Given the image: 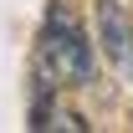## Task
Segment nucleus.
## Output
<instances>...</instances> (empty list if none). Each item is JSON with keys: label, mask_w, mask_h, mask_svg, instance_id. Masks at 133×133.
I'll return each mask as SVG.
<instances>
[{"label": "nucleus", "mask_w": 133, "mask_h": 133, "mask_svg": "<svg viewBox=\"0 0 133 133\" xmlns=\"http://www.w3.org/2000/svg\"><path fill=\"white\" fill-rule=\"evenodd\" d=\"M36 72L46 87H82L92 82V46H87L82 26L66 16V10H51L46 31H41V46H36Z\"/></svg>", "instance_id": "nucleus-1"}, {"label": "nucleus", "mask_w": 133, "mask_h": 133, "mask_svg": "<svg viewBox=\"0 0 133 133\" xmlns=\"http://www.w3.org/2000/svg\"><path fill=\"white\" fill-rule=\"evenodd\" d=\"M51 123H56V128H66V133H87V118L82 113H46Z\"/></svg>", "instance_id": "nucleus-3"}, {"label": "nucleus", "mask_w": 133, "mask_h": 133, "mask_svg": "<svg viewBox=\"0 0 133 133\" xmlns=\"http://www.w3.org/2000/svg\"><path fill=\"white\" fill-rule=\"evenodd\" d=\"M128 41H133V36H128ZM128 62H133V46H128Z\"/></svg>", "instance_id": "nucleus-4"}, {"label": "nucleus", "mask_w": 133, "mask_h": 133, "mask_svg": "<svg viewBox=\"0 0 133 133\" xmlns=\"http://www.w3.org/2000/svg\"><path fill=\"white\" fill-rule=\"evenodd\" d=\"M97 31H102V51L113 56V62H128V26H123V16H118V5L113 0H102L97 5Z\"/></svg>", "instance_id": "nucleus-2"}]
</instances>
